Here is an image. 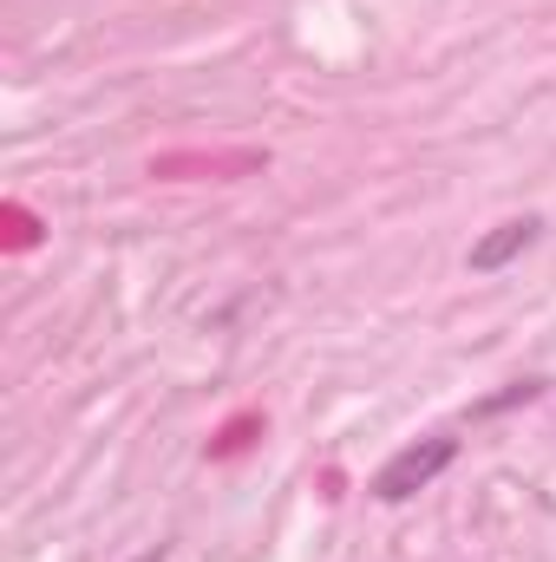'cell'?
I'll return each instance as SVG.
<instances>
[{
    "mask_svg": "<svg viewBox=\"0 0 556 562\" xmlns=\"http://www.w3.org/2000/svg\"><path fill=\"white\" fill-rule=\"evenodd\" d=\"M452 458H458V438H445V431L419 438V445H407L400 458H387V464H380L374 497H380V504H407V497H413V491H425V484H432Z\"/></svg>",
    "mask_w": 556,
    "mask_h": 562,
    "instance_id": "1",
    "label": "cell"
},
{
    "mask_svg": "<svg viewBox=\"0 0 556 562\" xmlns=\"http://www.w3.org/2000/svg\"><path fill=\"white\" fill-rule=\"evenodd\" d=\"M537 229H544L537 216H511V223H498L491 236H478V243H471V276H498L504 262H518V256L537 243Z\"/></svg>",
    "mask_w": 556,
    "mask_h": 562,
    "instance_id": "2",
    "label": "cell"
},
{
    "mask_svg": "<svg viewBox=\"0 0 556 562\" xmlns=\"http://www.w3.org/2000/svg\"><path fill=\"white\" fill-rule=\"evenodd\" d=\"M249 431H256V419H236L216 445H210V451H216V458H230V451H243V445H249Z\"/></svg>",
    "mask_w": 556,
    "mask_h": 562,
    "instance_id": "3",
    "label": "cell"
},
{
    "mask_svg": "<svg viewBox=\"0 0 556 562\" xmlns=\"http://www.w3.org/2000/svg\"><path fill=\"white\" fill-rule=\"evenodd\" d=\"M7 223H13V243L26 249V243H33V223H26V210H7Z\"/></svg>",
    "mask_w": 556,
    "mask_h": 562,
    "instance_id": "4",
    "label": "cell"
},
{
    "mask_svg": "<svg viewBox=\"0 0 556 562\" xmlns=\"http://www.w3.org/2000/svg\"><path fill=\"white\" fill-rule=\"evenodd\" d=\"M144 562H164V550H151V557H144Z\"/></svg>",
    "mask_w": 556,
    "mask_h": 562,
    "instance_id": "5",
    "label": "cell"
}]
</instances>
